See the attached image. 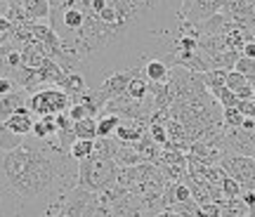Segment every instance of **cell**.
<instances>
[{
	"mask_svg": "<svg viewBox=\"0 0 255 217\" xmlns=\"http://www.w3.org/2000/svg\"><path fill=\"white\" fill-rule=\"evenodd\" d=\"M31 135L36 137V139H50V137H55L57 135L55 116H40V118H36Z\"/></svg>",
	"mask_w": 255,
	"mask_h": 217,
	"instance_id": "2e32d148",
	"label": "cell"
},
{
	"mask_svg": "<svg viewBox=\"0 0 255 217\" xmlns=\"http://www.w3.org/2000/svg\"><path fill=\"white\" fill-rule=\"evenodd\" d=\"M116 177H119V165L109 158L90 156L78 163V187L85 191L102 194L104 189L116 184Z\"/></svg>",
	"mask_w": 255,
	"mask_h": 217,
	"instance_id": "3957f363",
	"label": "cell"
},
{
	"mask_svg": "<svg viewBox=\"0 0 255 217\" xmlns=\"http://www.w3.org/2000/svg\"><path fill=\"white\" fill-rule=\"evenodd\" d=\"M239 199L244 201V203H246L248 208H255V191L244 189V191H241V196H239Z\"/></svg>",
	"mask_w": 255,
	"mask_h": 217,
	"instance_id": "f546056e",
	"label": "cell"
},
{
	"mask_svg": "<svg viewBox=\"0 0 255 217\" xmlns=\"http://www.w3.org/2000/svg\"><path fill=\"white\" fill-rule=\"evenodd\" d=\"M146 132L151 135V139H154L161 149H165V144H168V130H165L163 123H149V130H146Z\"/></svg>",
	"mask_w": 255,
	"mask_h": 217,
	"instance_id": "d4e9b609",
	"label": "cell"
},
{
	"mask_svg": "<svg viewBox=\"0 0 255 217\" xmlns=\"http://www.w3.org/2000/svg\"><path fill=\"white\" fill-rule=\"evenodd\" d=\"M114 163L119 168H135V165L142 163V158H139V154H137L132 146H119V151L114 156Z\"/></svg>",
	"mask_w": 255,
	"mask_h": 217,
	"instance_id": "ffe728a7",
	"label": "cell"
},
{
	"mask_svg": "<svg viewBox=\"0 0 255 217\" xmlns=\"http://www.w3.org/2000/svg\"><path fill=\"white\" fill-rule=\"evenodd\" d=\"M24 139H26V137L14 135L5 123H0V151H2V154H7V151H12V149L21 146L24 144Z\"/></svg>",
	"mask_w": 255,
	"mask_h": 217,
	"instance_id": "ac0fdd59",
	"label": "cell"
},
{
	"mask_svg": "<svg viewBox=\"0 0 255 217\" xmlns=\"http://www.w3.org/2000/svg\"><path fill=\"white\" fill-rule=\"evenodd\" d=\"M146 130H149V120H128V118H121L119 127L114 132V139L121 146H135Z\"/></svg>",
	"mask_w": 255,
	"mask_h": 217,
	"instance_id": "5b68a950",
	"label": "cell"
},
{
	"mask_svg": "<svg viewBox=\"0 0 255 217\" xmlns=\"http://www.w3.org/2000/svg\"><path fill=\"white\" fill-rule=\"evenodd\" d=\"M92 199H95L92 191H85V189H81V187H76V189L66 196L62 210H59L55 217H83V213H85V208H88V203H90Z\"/></svg>",
	"mask_w": 255,
	"mask_h": 217,
	"instance_id": "8992f818",
	"label": "cell"
},
{
	"mask_svg": "<svg viewBox=\"0 0 255 217\" xmlns=\"http://www.w3.org/2000/svg\"><path fill=\"white\" fill-rule=\"evenodd\" d=\"M196 217H222V208H220L218 201L199 203V206H196Z\"/></svg>",
	"mask_w": 255,
	"mask_h": 217,
	"instance_id": "484cf974",
	"label": "cell"
},
{
	"mask_svg": "<svg viewBox=\"0 0 255 217\" xmlns=\"http://www.w3.org/2000/svg\"><path fill=\"white\" fill-rule=\"evenodd\" d=\"M9 28H12V21L0 14V33H9Z\"/></svg>",
	"mask_w": 255,
	"mask_h": 217,
	"instance_id": "d6a6232c",
	"label": "cell"
},
{
	"mask_svg": "<svg viewBox=\"0 0 255 217\" xmlns=\"http://www.w3.org/2000/svg\"><path fill=\"white\" fill-rule=\"evenodd\" d=\"M163 217H180V215H175L173 210H165V213H163Z\"/></svg>",
	"mask_w": 255,
	"mask_h": 217,
	"instance_id": "e575fe53",
	"label": "cell"
},
{
	"mask_svg": "<svg viewBox=\"0 0 255 217\" xmlns=\"http://www.w3.org/2000/svg\"><path fill=\"white\" fill-rule=\"evenodd\" d=\"M66 116L71 118L73 123H78V120H83V118H88V111H85V107H83V104L71 102V107L66 108Z\"/></svg>",
	"mask_w": 255,
	"mask_h": 217,
	"instance_id": "4316f807",
	"label": "cell"
},
{
	"mask_svg": "<svg viewBox=\"0 0 255 217\" xmlns=\"http://www.w3.org/2000/svg\"><path fill=\"white\" fill-rule=\"evenodd\" d=\"M139 217H163V213H151V210H144Z\"/></svg>",
	"mask_w": 255,
	"mask_h": 217,
	"instance_id": "836d02e7",
	"label": "cell"
},
{
	"mask_svg": "<svg viewBox=\"0 0 255 217\" xmlns=\"http://www.w3.org/2000/svg\"><path fill=\"white\" fill-rule=\"evenodd\" d=\"M69 107H71V97L62 88H55V85L43 88L38 92H31V97H28V111L36 118L57 116V113H64Z\"/></svg>",
	"mask_w": 255,
	"mask_h": 217,
	"instance_id": "277c9868",
	"label": "cell"
},
{
	"mask_svg": "<svg viewBox=\"0 0 255 217\" xmlns=\"http://www.w3.org/2000/svg\"><path fill=\"white\" fill-rule=\"evenodd\" d=\"M21 9L31 24H40V21L50 19V2L47 0H21Z\"/></svg>",
	"mask_w": 255,
	"mask_h": 217,
	"instance_id": "30bf717a",
	"label": "cell"
},
{
	"mask_svg": "<svg viewBox=\"0 0 255 217\" xmlns=\"http://www.w3.org/2000/svg\"><path fill=\"white\" fill-rule=\"evenodd\" d=\"M220 191H222V199H239L241 196V191H244V187L239 184L234 177H225V180L220 182Z\"/></svg>",
	"mask_w": 255,
	"mask_h": 217,
	"instance_id": "603a6c76",
	"label": "cell"
},
{
	"mask_svg": "<svg viewBox=\"0 0 255 217\" xmlns=\"http://www.w3.org/2000/svg\"><path fill=\"white\" fill-rule=\"evenodd\" d=\"M14 90H19L17 85H14V81L7 78V76H0V97H2V95H9V92H14Z\"/></svg>",
	"mask_w": 255,
	"mask_h": 217,
	"instance_id": "f1b7e54d",
	"label": "cell"
},
{
	"mask_svg": "<svg viewBox=\"0 0 255 217\" xmlns=\"http://www.w3.org/2000/svg\"><path fill=\"white\" fill-rule=\"evenodd\" d=\"M132 149L139 154L142 163H151V165H156V163H158V156H161V151H163V149H161V146L151 139V135H149V132H144V135L139 137V142H137Z\"/></svg>",
	"mask_w": 255,
	"mask_h": 217,
	"instance_id": "7c38bea8",
	"label": "cell"
},
{
	"mask_svg": "<svg viewBox=\"0 0 255 217\" xmlns=\"http://www.w3.org/2000/svg\"><path fill=\"white\" fill-rule=\"evenodd\" d=\"M220 208L222 217H248V206L241 199H222Z\"/></svg>",
	"mask_w": 255,
	"mask_h": 217,
	"instance_id": "d6986e66",
	"label": "cell"
},
{
	"mask_svg": "<svg viewBox=\"0 0 255 217\" xmlns=\"http://www.w3.org/2000/svg\"><path fill=\"white\" fill-rule=\"evenodd\" d=\"M241 57H248V59H255V40H248L241 47Z\"/></svg>",
	"mask_w": 255,
	"mask_h": 217,
	"instance_id": "4dcf8cb0",
	"label": "cell"
},
{
	"mask_svg": "<svg viewBox=\"0 0 255 217\" xmlns=\"http://www.w3.org/2000/svg\"><path fill=\"white\" fill-rule=\"evenodd\" d=\"M59 88H62L71 100H76V97H81L83 92L88 90V83L83 78V73H64V81Z\"/></svg>",
	"mask_w": 255,
	"mask_h": 217,
	"instance_id": "4fadbf2b",
	"label": "cell"
},
{
	"mask_svg": "<svg viewBox=\"0 0 255 217\" xmlns=\"http://www.w3.org/2000/svg\"><path fill=\"white\" fill-rule=\"evenodd\" d=\"M92 142H95V139H92ZM92 142H90V139H76V142L69 146V156H71L76 163L90 158V156H92Z\"/></svg>",
	"mask_w": 255,
	"mask_h": 217,
	"instance_id": "7402d4cb",
	"label": "cell"
},
{
	"mask_svg": "<svg viewBox=\"0 0 255 217\" xmlns=\"http://www.w3.org/2000/svg\"><path fill=\"white\" fill-rule=\"evenodd\" d=\"M126 95L135 102H142L149 97V81L144 78V73L130 78V83H128V88H126Z\"/></svg>",
	"mask_w": 255,
	"mask_h": 217,
	"instance_id": "9a60e30c",
	"label": "cell"
},
{
	"mask_svg": "<svg viewBox=\"0 0 255 217\" xmlns=\"http://www.w3.org/2000/svg\"><path fill=\"white\" fill-rule=\"evenodd\" d=\"M33 123H36V116L28 111V108H21L17 113H12V116L5 120V125L19 137H28L31 135V130H33Z\"/></svg>",
	"mask_w": 255,
	"mask_h": 217,
	"instance_id": "9c48e42d",
	"label": "cell"
},
{
	"mask_svg": "<svg viewBox=\"0 0 255 217\" xmlns=\"http://www.w3.org/2000/svg\"><path fill=\"white\" fill-rule=\"evenodd\" d=\"M227 2L229 0H194V5H191V9L187 12L184 21H187V24H199L203 19H208V17H213V14L222 12Z\"/></svg>",
	"mask_w": 255,
	"mask_h": 217,
	"instance_id": "52a82bcc",
	"label": "cell"
},
{
	"mask_svg": "<svg viewBox=\"0 0 255 217\" xmlns=\"http://www.w3.org/2000/svg\"><path fill=\"white\" fill-rule=\"evenodd\" d=\"M2 2H5V0H0V5H2Z\"/></svg>",
	"mask_w": 255,
	"mask_h": 217,
	"instance_id": "d590c367",
	"label": "cell"
},
{
	"mask_svg": "<svg viewBox=\"0 0 255 217\" xmlns=\"http://www.w3.org/2000/svg\"><path fill=\"white\" fill-rule=\"evenodd\" d=\"M119 146L121 144L114 139V137H97V139L92 142V156L114 161V156H116V151H119Z\"/></svg>",
	"mask_w": 255,
	"mask_h": 217,
	"instance_id": "5bb4252c",
	"label": "cell"
},
{
	"mask_svg": "<svg viewBox=\"0 0 255 217\" xmlns=\"http://www.w3.org/2000/svg\"><path fill=\"white\" fill-rule=\"evenodd\" d=\"M78 187V163L55 137L0 151V217H55Z\"/></svg>",
	"mask_w": 255,
	"mask_h": 217,
	"instance_id": "7a4b0ae2",
	"label": "cell"
},
{
	"mask_svg": "<svg viewBox=\"0 0 255 217\" xmlns=\"http://www.w3.org/2000/svg\"><path fill=\"white\" fill-rule=\"evenodd\" d=\"M191 5H194V0H180V14H182V19L187 17V12L191 9Z\"/></svg>",
	"mask_w": 255,
	"mask_h": 217,
	"instance_id": "1f68e13d",
	"label": "cell"
},
{
	"mask_svg": "<svg viewBox=\"0 0 255 217\" xmlns=\"http://www.w3.org/2000/svg\"><path fill=\"white\" fill-rule=\"evenodd\" d=\"M83 12V24L59 43L81 62L88 88L111 73L175 54L184 19L180 0H57Z\"/></svg>",
	"mask_w": 255,
	"mask_h": 217,
	"instance_id": "6da1fadb",
	"label": "cell"
},
{
	"mask_svg": "<svg viewBox=\"0 0 255 217\" xmlns=\"http://www.w3.org/2000/svg\"><path fill=\"white\" fill-rule=\"evenodd\" d=\"M28 95L26 90H14L9 92V95H2L0 97V123H5L12 113H17V111H21V108H28Z\"/></svg>",
	"mask_w": 255,
	"mask_h": 217,
	"instance_id": "ba28073f",
	"label": "cell"
},
{
	"mask_svg": "<svg viewBox=\"0 0 255 217\" xmlns=\"http://www.w3.org/2000/svg\"><path fill=\"white\" fill-rule=\"evenodd\" d=\"M73 135H76V139H97V118H83V120H78V123H73Z\"/></svg>",
	"mask_w": 255,
	"mask_h": 217,
	"instance_id": "e0dca14e",
	"label": "cell"
},
{
	"mask_svg": "<svg viewBox=\"0 0 255 217\" xmlns=\"http://www.w3.org/2000/svg\"><path fill=\"white\" fill-rule=\"evenodd\" d=\"M142 73H144V78L151 85H163L168 83V76H170V66L163 62V59H151V62H146L142 66Z\"/></svg>",
	"mask_w": 255,
	"mask_h": 217,
	"instance_id": "8fae6325",
	"label": "cell"
},
{
	"mask_svg": "<svg viewBox=\"0 0 255 217\" xmlns=\"http://www.w3.org/2000/svg\"><path fill=\"white\" fill-rule=\"evenodd\" d=\"M241 123H244V116L237 107L222 108V125L225 127H241Z\"/></svg>",
	"mask_w": 255,
	"mask_h": 217,
	"instance_id": "cb8c5ba5",
	"label": "cell"
},
{
	"mask_svg": "<svg viewBox=\"0 0 255 217\" xmlns=\"http://www.w3.org/2000/svg\"><path fill=\"white\" fill-rule=\"evenodd\" d=\"M182 201H194L191 199V189L184 182H175V203H182Z\"/></svg>",
	"mask_w": 255,
	"mask_h": 217,
	"instance_id": "83f0119b",
	"label": "cell"
},
{
	"mask_svg": "<svg viewBox=\"0 0 255 217\" xmlns=\"http://www.w3.org/2000/svg\"><path fill=\"white\" fill-rule=\"evenodd\" d=\"M121 118L114 113H100L97 116V137H114Z\"/></svg>",
	"mask_w": 255,
	"mask_h": 217,
	"instance_id": "44dd1931",
	"label": "cell"
}]
</instances>
